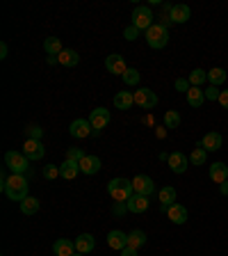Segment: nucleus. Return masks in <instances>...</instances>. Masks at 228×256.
<instances>
[{"instance_id": "20", "label": "nucleus", "mask_w": 228, "mask_h": 256, "mask_svg": "<svg viewBox=\"0 0 228 256\" xmlns=\"http://www.w3.org/2000/svg\"><path fill=\"white\" fill-rule=\"evenodd\" d=\"M210 179L222 186L224 181H228V165L226 163H212L210 165Z\"/></svg>"}, {"instance_id": "45", "label": "nucleus", "mask_w": 228, "mask_h": 256, "mask_svg": "<svg viewBox=\"0 0 228 256\" xmlns=\"http://www.w3.org/2000/svg\"><path fill=\"white\" fill-rule=\"evenodd\" d=\"M46 62L53 66V64H57V62H60V57H57V55H48V57H46Z\"/></svg>"}, {"instance_id": "40", "label": "nucleus", "mask_w": 228, "mask_h": 256, "mask_svg": "<svg viewBox=\"0 0 228 256\" xmlns=\"http://www.w3.org/2000/svg\"><path fill=\"white\" fill-rule=\"evenodd\" d=\"M139 34H141V32H139V30H137L135 25H128V27H125V30H123V37L128 39V41H135V39L139 37Z\"/></svg>"}, {"instance_id": "7", "label": "nucleus", "mask_w": 228, "mask_h": 256, "mask_svg": "<svg viewBox=\"0 0 228 256\" xmlns=\"http://www.w3.org/2000/svg\"><path fill=\"white\" fill-rule=\"evenodd\" d=\"M132 188H135V195H141V197H151L155 192V183L146 174H137L132 179Z\"/></svg>"}, {"instance_id": "21", "label": "nucleus", "mask_w": 228, "mask_h": 256, "mask_svg": "<svg viewBox=\"0 0 228 256\" xmlns=\"http://www.w3.org/2000/svg\"><path fill=\"white\" fill-rule=\"evenodd\" d=\"M148 197H141V195H132L128 202H125V206H128V211L130 213H144L148 208Z\"/></svg>"}, {"instance_id": "19", "label": "nucleus", "mask_w": 228, "mask_h": 256, "mask_svg": "<svg viewBox=\"0 0 228 256\" xmlns=\"http://www.w3.org/2000/svg\"><path fill=\"white\" fill-rule=\"evenodd\" d=\"M53 252H55V256H73L76 254V243H71V240H66V238H60V240H55Z\"/></svg>"}, {"instance_id": "31", "label": "nucleus", "mask_w": 228, "mask_h": 256, "mask_svg": "<svg viewBox=\"0 0 228 256\" xmlns=\"http://www.w3.org/2000/svg\"><path fill=\"white\" fill-rule=\"evenodd\" d=\"M144 243H146V234H144V231L135 229V231H130V234H128V245H130V247L139 250Z\"/></svg>"}, {"instance_id": "4", "label": "nucleus", "mask_w": 228, "mask_h": 256, "mask_svg": "<svg viewBox=\"0 0 228 256\" xmlns=\"http://www.w3.org/2000/svg\"><path fill=\"white\" fill-rule=\"evenodd\" d=\"M5 165H7V169H9L11 174H27V172L32 169V165H30V160L25 158V153L23 151H7L5 153Z\"/></svg>"}, {"instance_id": "8", "label": "nucleus", "mask_w": 228, "mask_h": 256, "mask_svg": "<svg viewBox=\"0 0 228 256\" xmlns=\"http://www.w3.org/2000/svg\"><path fill=\"white\" fill-rule=\"evenodd\" d=\"M89 124H92V128H94V135H98V133L110 124V112L105 108H94L92 115H89Z\"/></svg>"}, {"instance_id": "6", "label": "nucleus", "mask_w": 228, "mask_h": 256, "mask_svg": "<svg viewBox=\"0 0 228 256\" xmlns=\"http://www.w3.org/2000/svg\"><path fill=\"white\" fill-rule=\"evenodd\" d=\"M135 105H139L141 110H151L158 105V94L148 87H141L135 92Z\"/></svg>"}, {"instance_id": "36", "label": "nucleus", "mask_w": 228, "mask_h": 256, "mask_svg": "<svg viewBox=\"0 0 228 256\" xmlns=\"http://www.w3.org/2000/svg\"><path fill=\"white\" fill-rule=\"evenodd\" d=\"M85 156H87V153L82 151V149H78V147H71L69 151H66V160H73V163H80Z\"/></svg>"}, {"instance_id": "28", "label": "nucleus", "mask_w": 228, "mask_h": 256, "mask_svg": "<svg viewBox=\"0 0 228 256\" xmlns=\"http://www.w3.org/2000/svg\"><path fill=\"white\" fill-rule=\"evenodd\" d=\"M44 50L48 55H60L62 50H64V48H62L60 37H48V39H46V41H44Z\"/></svg>"}, {"instance_id": "27", "label": "nucleus", "mask_w": 228, "mask_h": 256, "mask_svg": "<svg viewBox=\"0 0 228 256\" xmlns=\"http://www.w3.org/2000/svg\"><path fill=\"white\" fill-rule=\"evenodd\" d=\"M226 78H228V73L224 69H219V66H215V69L208 71V82L215 85V87H219L222 82H226Z\"/></svg>"}, {"instance_id": "24", "label": "nucleus", "mask_w": 228, "mask_h": 256, "mask_svg": "<svg viewBox=\"0 0 228 256\" xmlns=\"http://www.w3.org/2000/svg\"><path fill=\"white\" fill-rule=\"evenodd\" d=\"M114 105L119 110H128L135 105V92H119L114 96Z\"/></svg>"}, {"instance_id": "26", "label": "nucleus", "mask_w": 228, "mask_h": 256, "mask_svg": "<svg viewBox=\"0 0 228 256\" xmlns=\"http://www.w3.org/2000/svg\"><path fill=\"white\" fill-rule=\"evenodd\" d=\"M160 204H162L164 211H167L169 206H174V204H176V190L171 186H164L162 190H160Z\"/></svg>"}, {"instance_id": "18", "label": "nucleus", "mask_w": 228, "mask_h": 256, "mask_svg": "<svg viewBox=\"0 0 228 256\" xmlns=\"http://www.w3.org/2000/svg\"><path fill=\"white\" fill-rule=\"evenodd\" d=\"M108 245L112 247V250H125L128 247V234H123V231H110L108 234Z\"/></svg>"}, {"instance_id": "14", "label": "nucleus", "mask_w": 228, "mask_h": 256, "mask_svg": "<svg viewBox=\"0 0 228 256\" xmlns=\"http://www.w3.org/2000/svg\"><path fill=\"white\" fill-rule=\"evenodd\" d=\"M73 243H76V252H80V254H85V256H87L89 252H94V247H96V240H94L92 234H80Z\"/></svg>"}, {"instance_id": "13", "label": "nucleus", "mask_w": 228, "mask_h": 256, "mask_svg": "<svg viewBox=\"0 0 228 256\" xmlns=\"http://www.w3.org/2000/svg\"><path fill=\"white\" fill-rule=\"evenodd\" d=\"M222 144H224V137L219 135V133H206L203 135V140L199 142V147L201 149H206V151H219L222 149Z\"/></svg>"}, {"instance_id": "16", "label": "nucleus", "mask_w": 228, "mask_h": 256, "mask_svg": "<svg viewBox=\"0 0 228 256\" xmlns=\"http://www.w3.org/2000/svg\"><path fill=\"white\" fill-rule=\"evenodd\" d=\"M80 172L87 176L98 174V172H101V158H98V156H85V158L80 160Z\"/></svg>"}, {"instance_id": "35", "label": "nucleus", "mask_w": 228, "mask_h": 256, "mask_svg": "<svg viewBox=\"0 0 228 256\" xmlns=\"http://www.w3.org/2000/svg\"><path fill=\"white\" fill-rule=\"evenodd\" d=\"M25 135H27V140H41L44 137V128H39L37 124H30L25 128Z\"/></svg>"}, {"instance_id": "9", "label": "nucleus", "mask_w": 228, "mask_h": 256, "mask_svg": "<svg viewBox=\"0 0 228 256\" xmlns=\"http://www.w3.org/2000/svg\"><path fill=\"white\" fill-rule=\"evenodd\" d=\"M23 153H25V158L30 160V163H32V160H41L46 156V147L41 144V140H25Z\"/></svg>"}, {"instance_id": "10", "label": "nucleus", "mask_w": 228, "mask_h": 256, "mask_svg": "<svg viewBox=\"0 0 228 256\" xmlns=\"http://www.w3.org/2000/svg\"><path fill=\"white\" fill-rule=\"evenodd\" d=\"M169 169L174 172V174H185L187 172V167H190V158L185 156V153L180 151H174V153H169Z\"/></svg>"}, {"instance_id": "44", "label": "nucleus", "mask_w": 228, "mask_h": 256, "mask_svg": "<svg viewBox=\"0 0 228 256\" xmlns=\"http://www.w3.org/2000/svg\"><path fill=\"white\" fill-rule=\"evenodd\" d=\"M7 53H9V48H7V44H5V41H2V44H0V57L5 60V57H7Z\"/></svg>"}, {"instance_id": "12", "label": "nucleus", "mask_w": 228, "mask_h": 256, "mask_svg": "<svg viewBox=\"0 0 228 256\" xmlns=\"http://www.w3.org/2000/svg\"><path fill=\"white\" fill-rule=\"evenodd\" d=\"M105 69L110 71V73H114V76H123L125 71H128V66H125V60L123 55H108V60H105Z\"/></svg>"}, {"instance_id": "48", "label": "nucleus", "mask_w": 228, "mask_h": 256, "mask_svg": "<svg viewBox=\"0 0 228 256\" xmlns=\"http://www.w3.org/2000/svg\"><path fill=\"white\" fill-rule=\"evenodd\" d=\"M73 256H85V254H80V252H76V254H73Z\"/></svg>"}, {"instance_id": "33", "label": "nucleus", "mask_w": 228, "mask_h": 256, "mask_svg": "<svg viewBox=\"0 0 228 256\" xmlns=\"http://www.w3.org/2000/svg\"><path fill=\"white\" fill-rule=\"evenodd\" d=\"M180 126V115L176 110H167L164 112V128H178Z\"/></svg>"}, {"instance_id": "47", "label": "nucleus", "mask_w": 228, "mask_h": 256, "mask_svg": "<svg viewBox=\"0 0 228 256\" xmlns=\"http://www.w3.org/2000/svg\"><path fill=\"white\" fill-rule=\"evenodd\" d=\"M155 135H158L160 140H162V137H167V128H158V131H155Z\"/></svg>"}, {"instance_id": "17", "label": "nucleus", "mask_w": 228, "mask_h": 256, "mask_svg": "<svg viewBox=\"0 0 228 256\" xmlns=\"http://www.w3.org/2000/svg\"><path fill=\"white\" fill-rule=\"evenodd\" d=\"M167 218L171 220L174 224H185V222H187V208H185L183 204L176 202L174 206L167 208Z\"/></svg>"}, {"instance_id": "22", "label": "nucleus", "mask_w": 228, "mask_h": 256, "mask_svg": "<svg viewBox=\"0 0 228 256\" xmlns=\"http://www.w3.org/2000/svg\"><path fill=\"white\" fill-rule=\"evenodd\" d=\"M78 172H80V163H73V160H64V163L60 165V176H62L64 181L76 179Z\"/></svg>"}, {"instance_id": "41", "label": "nucleus", "mask_w": 228, "mask_h": 256, "mask_svg": "<svg viewBox=\"0 0 228 256\" xmlns=\"http://www.w3.org/2000/svg\"><path fill=\"white\" fill-rule=\"evenodd\" d=\"M219 105H222L224 110H228V89H222V94H219Z\"/></svg>"}, {"instance_id": "34", "label": "nucleus", "mask_w": 228, "mask_h": 256, "mask_svg": "<svg viewBox=\"0 0 228 256\" xmlns=\"http://www.w3.org/2000/svg\"><path fill=\"white\" fill-rule=\"evenodd\" d=\"M121 78H123V82H125V85H130V87H135L137 82H139L141 73H139V71H137V69H132V66H128V71H125V73H123V76H121Z\"/></svg>"}, {"instance_id": "15", "label": "nucleus", "mask_w": 228, "mask_h": 256, "mask_svg": "<svg viewBox=\"0 0 228 256\" xmlns=\"http://www.w3.org/2000/svg\"><path fill=\"white\" fill-rule=\"evenodd\" d=\"M192 16V9L187 5H174L169 11V21L171 23H187Z\"/></svg>"}, {"instance_id": "23", "label": "nucleus", "mask_w": 228, "mask_h": 256, "mask_svg": "<svg viewBox=\"0 0 228 256\" xmlns=\"http://www.w3.org/2000/svg\"><path fill=\"white\" fill-rule=\"evenodd\" d=\"M187 103H190V108H201L203 103H206V92H203L201 87H192L190 92H187Z\"/></svg>"}, {"instance_id": "32", "label": "nucleus", "mask_w": 228, "mask_h": 256, "mask_svg": "<svg viewBox=\"0 0 228 256\" xmlns=\"http://www.w3.org/2000/svg\"><path fill=\"white\" fill-rule=\"evenodd\" d=\"M187 80H190L192 87H201L203 82L208 80V71H203V69H194V71L190 73V78H187Z\"/></svg>"}, {"instance_id": "38", "label": "nucleus", "mask_w": 228, "mask_h": 256, "mask_svg": "<svg viewBox=\"0 0 228 256\" xmlns=\"http://www.w3.org/2000/svg\"><path fill=\"white\" fill-rule=\"evenodd\" d=\"M206 92V101H219V94H222V89L215 87V85H210L208 89H203Z\"/></svg>"}, {"instance_id": "1", "label": "nucleus", "mask_w": 228, "mask_h": 256, "mask_svg": "<svg viewBox=\"0 0 228 256\" xmlns=\"http://www.w3.org/2000/svg\"><path fill=\"white\" fill-rule=\"evenodd\" d=\"M2 192H5L7 199L11 202H23L27 197V188H30V181L25 179V174H11L5 183H0Z\"/></svg>"}, {"instance_id": "42", "label": "nucleus", "mask_w": 228, "mask_h": 256, "mask_svg": "<svg viewBox=\"0 0 228 256\" xmlns=\"http://www.w3.org/2000/svg\"><path fill=\"white\" fill-rule=\"evenodd\" d=\"M125 211H128L125 202H116V206H114V213H116V215H121V213H125Z\"/></svg>"}, {"instance_id": "29", "label": "nucleus", "mask_w": 228, "mask_h": 256, "mask_svg": "<svg viewBox=\"0 0 228 256\" xmlns=\"http://www.w3.org/2000/svg\"><path fill=\"white\" fill-rule=\"evenodd\" d=\"M206 160H208V151L196 144L194 151L190 153V165H196V167H199V165H206Z\"/></svg>"}, {"instance_id": "25", "label": "nucleus", "mask_w": 228, "mask_h": 256, "mask_svg": "<svg viewBox=\"0 0 228 256\" xmlns=\"http://www.w3.org/2000/svg\"><path fill=\"white\" fill-rule=\"evenodd\" d=\"M57 57H60V64H64V66H76L78 62H80V55H78L73 48H64Z\"/></svg>"}, {"instance_id": "5", "label": "nucleus", "mask_w": 228, "mask_h": 256, "mask_svg": "<svg viewBox=\"0 0 228 256\" xmlns=\"http://www.w3.org/2000/svg\"><path fill=\"white\" fill-rule=\"evenodd\" d=\"M130 25H135L139 32H146L148 27L153 25V11H151V7H146V5H139V7H135V11H132V23Z\"/></svg>"}, {"instance_id": "3", "label": "nucleus", "mask_w": 228, "mask_h": 256, "mask_svg": "<svg viewBox=\"0 0 228 256\" xmlns=\"http://www.w3.org/2000/svg\"><path fill=\"white\" fill-rule=\"evenodd\" d=\"M144 34H146V44L155 50L164 48V46L169 44V27L164 25V23H153Z\"/></svg>"}, {"instance_id": "39", "label": "nucleus", "mask_w": 228, "mask_h": 256, "mask_svg": "<svg viewBox=\"0 0 228 256\" xmlns=\"http://www.w3.org/2000/svg\"><path fill=\"white\" fill-rule=\"evenodd\" d=\"M174 87L178 89V92H183V94H187L192 89V85H190V80H187V78H178V80L174 82Z\"/></svg>"}, {"instance_id": "11", "label": "nucleus", "mask_w": 228, "mask_h": 256, "mask_svg": "<svg viewBox=\"0 0 228 256\" xmlns=\"http://www.w3.org/2000/svg\"><path fill=\"white\" fill-rule=\"evenodd\" d=\"M69 133H71V137H76V140H85V137H89L94 133V128H92V124H89V119H76L69 126Z\"/></svg>"}, {"instance_id": "37", "label": "nucleus", "mask_w": 228, "mask_h": 256, "mask_svg": "<svg viewBox=\"0 0 228 256\" xmlns=\"http://www.w3.org/2000/svg\"><path fill=\"white\" fill-rule=\"evenodd\" d=\"M44 176L48 181L57 179V176H60V167H57V165H46V167H44Z\"/></svg>"}, {"instance_id": "43", "label": "nucleus", "mask_w": 228, "mask_h": 256, "mask_svg": "<svg viewBox=\"0 0 228 256\" xmlns=\"http://www.w3.org/2000/svg\"><path fill=\"white\" fill-rule=\"evenodd\" d=\"M121 256H137V250H135V247L128 245L125 250H121Z\"/></svg>"}, {"instance_id": "46", "label": "nucleus", "mask_w": 228, "mask_h": 256, "mask_svg": "<svg viewBox=\"0 0 228 256\" xmlns=\"http://www.w3.org/2000/svg\"><path fill=\"white\" fill-rule=\"evenodd\" d=\"M219 192H222L224 197H228V181H224L222 186H219Z\"/></svg>"}, {"instance_id": "2", "label": "nucleus", "mask_w": 228, "mask_h": 256, "mask_svg": "<svg viewBox=\"0 0 228 256\" xmlns=\"http://www.w3.org/2000/svg\"><path fill=\"white\" fill-rule=\"evenodd\" d=\"M108 195L112 197L114 202H128V199L135 195L132 181H128V179H112L108 183Z\"/></svg>"}, {"instance_id": "30", "label": "nucleus", "mask_w": 228, "mask_h": 256, "mask_svg": "<svg viewBox=\"0 0 228 256\" xmlns=\"http://www.w3.org/2000/svg\"><path fill=\"white\" fill-rule=\"evenodd\" d=\"M39 211V199H34V197H25L21 202V213L23 215H34V213Z\"/></svg>"}]
</instances>
